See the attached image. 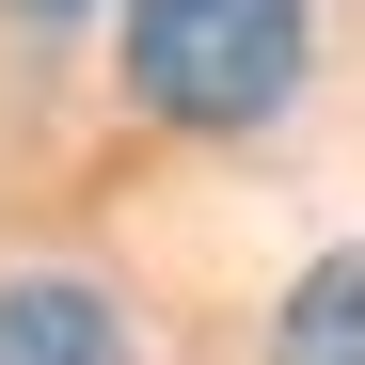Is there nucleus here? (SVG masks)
I'll return each instance as SVG.
<instances>
[{
  "label": "nucleus",
  "mask_w": 365,
  "mask_h": 365,
  "mask_svg": "<svg viewBox=\"0 0 365 365\" xmlns=\"http://www.w3.org/2000/svg\"><path fill=\"white\" fill-rule=\"evenodd\" d=\"M0 365H128V318L80 270H0Z\"/></svg>",
  "instance_id": "f03ea898"
},
{
  "label": "nucleus",
  "mask_w": 365,
  "mask_h": 365,
  "mask_svg": "<svg viewBox=\"0 0 365 365\" xmlns=\"http://www.w3.org/2000/svg\"><path fill=\"white\" fill-rule=\"evenodd\" d=\"M128 111L159 128H270L318 64V16L302 0H128Z\"/></svg>",
  "instance_id": "f257e3e1"
},
{
  "label": "nucleus",
  "mask_w": 365,
  "mask_h": 365,
  "mask_svg": "<svg viewBox=\"0 0 365 365\" xmlns=\"http://www.w3.org/2000/svg\"><path fill=\"white\" fill-rule=\"evenodd\" d=\"M270 365H365V255H318L270 302Z\"/></svg>",
  "instance_id": "7ed1b4c3"
},
{
  "label": "nucleus",
  "mask_w": 365,
  "mask_h": 365,
  "mask_svg": "<svg viewBox=\"0 0 365 365\" xmlns=\"http://www.w3.org/2000/svg\"><path fill=\"white\" fill-rule=\"evenodd\" d=\"M16 16H80V0H16Z\"/></svg>",
  "instance_id": "20e7f679"
}]
</instances>
